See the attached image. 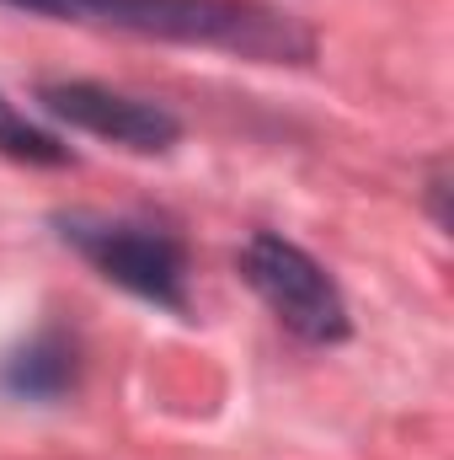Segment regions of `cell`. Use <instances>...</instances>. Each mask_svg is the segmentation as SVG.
I'll use <instances>...</instances> for the list:
<instances>
[{"label": "cell", "mask_w": 454, "mask_h": 460, "mask_svg": "<svg viewBox=\"0 0 454 460\" xmlns=\"http://www.w3.org/2000/svg\"><path fill=\"white\" fill-rule=\"evenodd\" d=\"M27 16L81 22L134 38H161L182 49H220L257 65H310L316 32L262 0H5Z\"/></svg>", "instance_id": "6da1fadb"}, {"label": "cell", "mask_w": 454, "mask_h": 460, "mask_svg": "<svg viewBox=\"0 0 454 460\" xmlns=\"http://www.w3.org/2000/svg\"><path fill=\"white\" fill-rule=\"evenodd\" d=\"M48 226L92 273H102L123 295H134L155 311H171V316L193 311V300H188V252H182L177 235L139 226V220L92 215V209H59Z\"/></svg>", "instance_id": "7a4b0ae2"}, {"label": "cell", "mask_w": 454, "mask_h": 460, "mask_svg": "<svg viewBox=\"0 0 454 460\" xmlns=\"http://www.w3.org/2000/svg\"><path fill=\"white\" fill-rule=\"evenodd\" d=\"M235 268L289 338L310 348H337L353 338V316H347L337 279L300 241H289L278 230H257V235H246Z\"/></svg>", "instance_id": "3957f363"}, {"label": "cell", "mask_w": 454, "mask_h": 460, "mask_svg": "<svg viewBox=\"0 0 454 460\" xmlns=\"http://www.w3.org/2000/svg\"><path fill=\"white\" fill-rule=\"evenodd\" d=\"M38 102L48 118L70 123L92 139H108L118 150H134V155H166L182 139V118L171 108L128 97V92L102 86V81H43Z\"/></svg>", "instance_id": "277c9868"}, {"label": "cell", "mask_w": 454, "mask_h": 460, "mask_svg": "<svg viewBox=\"0 0 454 460\" xmlns=\"http://www.w3.org/2000/svg\"><path fill=\"white\" fill-rule=\"evenodd\" d=\"M81 380V348L65 327H43L0 358V385L16 402H65Z\"/></svg>", "instance_id": "5b68a950"}, {"label": "cell", "mask_w": 454, "mask_h": 460, "mask_svg": "<svg viewBox=\"0 0 454 460\" xmlns=\"http://www.w3.org/2000/svg\"><path fill=\"white\" fill-rule=\"evenodd\" d=\"M0 155L22 166H70V145L43 123H32L5 92H0Z\"/></svg>", "instance_id": "8992f818"}, {"label": "cell", "mask_w": 454, "mask_h": 460, "mask_svg": "<svg viewBox=\"0 0 454 460\" xmlns=\"http://www.w3.org/2000/svg\"><path fill=\"white\" fill-rule=\"evenodd\" d=\"M450 172H444V161H433V172H428V209H433V226L450 230Z\"/></svg>", "instance_id": "52a82bcc"}]
</instances>
